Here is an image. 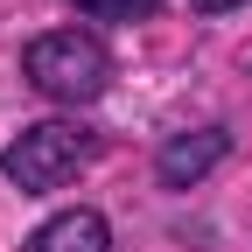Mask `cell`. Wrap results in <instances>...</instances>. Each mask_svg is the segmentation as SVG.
Returning <instances> with one entry per match:
<instances>
[{
  "label": "cell",
  "mask_w": 252,
  "mask_h": 252,
  "mask_svg": "<svg viewBox=\"0 0 252 252\" xmlns=\"http://www.w3.org/2000/svg\"><path fill=\"white\" fill-rule=\"evenodd\" d=\"M21 77L56 105H91L112 91V49L91 28H49L21 49Z\"/></svg>",
  "instance_id": "obj_1"
},
{
  "label": "cell",
  "mask_w": 252,
  "mask_h": 252,
  "mask_svg": "<svg viewBox=\"0 0 252 252\" xmlns=\"http://www.w3.org/2000/svg\"><path fill=\"white\" fill-rule=\"evenodd\" d=\"M196 14H231V7H245V0H189Z\"/></svg>",
  "instance_id": "obj_6"
},
{
  "label": "cell",
  "mask_w": 252,
  "mask_h": 252,
  "mask_svg": "<svg viewBox=\"0 0 252 252\" xmlns=\"http://www.w3.org/2000/svg\"><path fill=\"white\" fill-rule=\"evenodd\" d=\"M21 252H112V224L91 203H77V210H56V217H42L35 231H28V245Z\"/></svg>",
  "instance_id": "obj_4"
},
{
  "label": "cell",
  "mask_w": 252,
  "mask_h": 252,
  "mask_svg": "<svg viewBox=\"0 0 252 252\" xmlns=\"http://www.w3.org/2000/svg\"><path fill=\"white\" fill-rule=\"evenodd\" d=\"M231 154V133L224 126H196V133H168L161 154H154V182L161 189H196L217 161Z\"/></svg>",
  "instance_id": "obj_3"
},
{
  "label": "cell",
  "mask_w": 252,
  "mask_h": 252,
  "mask_svg": "<svg viewBox=\"0 0 252 252\" xmlns=\"http://www.w3.org/2000/svg\"><path fill=\"white\" fill-rule=\"evenodd\" d=\"M84 21H147L161 0H70Z\"/></svg>",
  "instance_id": "obj_5"
},
{
  "label": "cell",
  "mask_w": 252,
  "mask_h": 252,
  "mask_svg": "<svg viewBox=\"0 0 252 252\" xmlns=\"http://www.w3.org/2000/svg\"><path fill=\"white\" fill-rule=\"evenodd\" d=\"M91 154H98V133L77 119H35L21 126V133L0 147V175H7L21 196H49V189H63Z\"/></svg>",
  "instance_id": "obj_2"
}]
</instances>
